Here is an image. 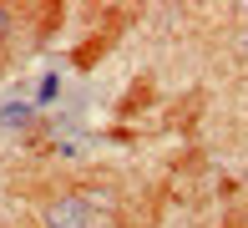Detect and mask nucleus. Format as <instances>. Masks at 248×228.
Returning a JSON list of instances; mask_svg holds the SVG:
<instances>
[{
	"label": "nucleus",
	"mask_w": 248,
	"mask_h": 228,
	"mask_svg": "<svg viewBox=\"0 0 248 228\" xmlns=\"http://www.w3.org/2000/svg\"><path fill=\"white\" fill-rule=\"evenodd\" d=\"M92 223V198H56L46 208V228H86Z\"/></svg>",
	"instance_id": "f257e3e1"
},
{
	"label": "nucleus",
	"mask_w": 248,
	"mask_h": 228,
	"mask_svg": "<svg viewBox=\"0 0 248 228\" xmlns=\"http://www.w3.org/2000/svg\"><path fill=\"white\" fill-rule=\"evenodd\" d=\"M5 31H10V16H5V10H0V36H5Z\"/></svg>",
	"instance_id": "f03ea898"
}]
</instances>
